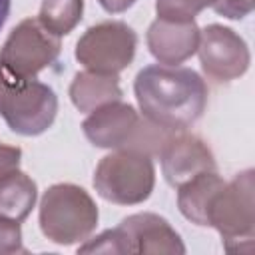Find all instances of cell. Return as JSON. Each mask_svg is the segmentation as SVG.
I'll return each instance as SVG.
<instances>
[{"label": "cell", "instance_id": "obj_1", "mask_svg": "<svg viewBox=\"0 0 255 255\" xmlns=\"http://www.w3.org/2000/svg\"><path fill=\"white\" fill-rule=\"evenodd\" d=\"M133 92L143 118L169 131L195 124L207 106L203 78L181 66H145L135 76Z\"/></svg>", "mask_w": 255, "mask_h": 255}, {"label": "cell", "instance_id": "obj_2", "mask_svg": "<svg viewBox=\"0 0 255 255\" xmlns=\"http://www.w3.org/2000/svg\"><path fill=\"white\" fill-rule=\"evenodd\" d=\"M84 135L96 147L104 149H137L147 155H157L169 129L141 118L131 104L110 102L94 112L82 124Z\"/></svg>", "mask_w": 255, "mask_h": 255}, {"label": "cell", "instance_id": "obj_3", "mask_svg": "<svg viewBox=\"0 0 255 255\" xmlns=\"http://www.w3.org/2000/svg\"><path fill=\"white\" fill-rule=\"evenodd\" d=\"M207 227H215L227 253L255 251V179L253 171L237 173L215 193L207 209Z\"/></svg>", "mask_w": 255, "mask_h": 255}, {"label": "cell", "instance_id": "obj_4", "mask_svg": "<svg viewBox=\"0 0 255 255\" xmlns=\"http://www.w3.org/2000/svg\"><path fill=\"white\" fill-rule=\"evenodd\" d=\"M58 98L36 78H18L0 64V116L14 133L40 135L56 120Z\"/></svg>", "mask_w": 255, "mask_h": 255}, {"label": "cell", "instance_id": "obj_5", "mask_svg": "<svg viewBox=\"0 0 255 255\" xmlns=\"http://www.w3.org/2000/svg\"><path fill=\"white\" fill-rule=\"evenodd\" d=\"M98 225V207L90 193L74 183H56L40 201V229L58 245L86 241Z\"/></svg>", "mask_w": 255, "mask_h": 255}, {"label": "cell", "instance_id": "obj_6", "mask_svg": "<svg viewBox=\"0 0 255 255\" xmlns=\"http://www.w3.org/2000/svg\"><path fill=\"white\" fill-rule=\"evenodd\" d=\"M155 183L151 155L137 149H116L100 159L94 173V187L100 197L116 205L145 201Z\"/></svg>", "mask_w": 255, "mask_h": 255}, {"label": "cell", "instance_id": "obj_7", "mask_svg": "<svg viewBox=\"0 0 255 255\" xmlns=\"http://www.w3.org/2000/svg\"><path fill=\"white\" fill-rule=\"evenodd\" d=\"M137 48L135 32L118 20L90 26L76 44V60L90 72L120 74L126 70Z\"/></svg>", "mask_w": 255, "mask_h": 255}, {"label": "cell", "instance_id": "obj_8", "mask_svg": "<svg viewBox=\"0 0 255 255\" xmlns=\"http://www.w3.org/2000/svg\"><path fill=\"white\" fill-rule=\"evenodd\" d=\"M62 42L38 18L22 20L0 50V64L18 78H36L60 56Z\"/></svg>", "mask_w": 255, "mask_h": 255}, {"label": "cell", "instance_id": "obj_9", "mask_svg": "<svg viewBox=\"0 0 255 255\" xmlns=\"http://www.w3.org/2000/svg\"><path fill=\"white\" fill-rule=\"evenodd\" d=\"M197 54L201 70L215 82H231L241 78L251 62L245 40L221 24H209L199 30Z\"/></svg>", "mask_w": 255, "mask_h": 255}, {"label": "cell", "instance_id": "obj_10", "mask_svg": "<svg viewBox=\"0 0 255 255\" xmlns=\"http://www.w3.org/2000/svg\"><path fill=\"white\" fill-rule=\"evenodd\" d=\"M122 253H155L179 255L185 253L179 233L167 219L155 213H135L120 221L116 227Z\"/></svg>", "mask_w": 255, "mask_h": 255}, {"label": "cell", "instance_id": "obj_11", "mask_svg": "<svg viewBox=\"0 0 255 255\" xmlns=\"http://www.w3.org/2000/svg\"><path fill=\"white\" fill-rule=\"evenodd\" d=\"M157 155L161 161L163 177L171 187L183 185L197 173L217 171L215 157L205 141L183 129L171 131L159 147Z\"/></svg>", "mask_w": 255, "mask_h": 255}, {"label": "cell", "instance_id": "obj_12", "mask_svg": "<svg viewBox=\"0 0 255 255\" xmlns=\"http://www.w3.org/2000/svg\"><path fill=\"white\" fill-rule=\"evenodd\" d=\"M147 48L151 56L165 66H177L197 52L199 28L191 22H173L157 18L147 28Z\"/></svg>", "mask_w": 255, "mask_h": 255}, {"label": "cell", "instance_id": "obj_13", "mask_svg": "<svg viewBox=\"0 0 255 255\" xmlns=\"http://www.w3.org/2000/svg\"><path fill=\"white\" fill-rule=\"evenodd\" d=\"M70 100L80 112H94L96 108L122 100V90L116 74L78 72L70 84Z\"/></svg>", "mask_w": 255, "mask_h": 255}, {"label": "cell", "instance_id": "obj_14", "mask_svg": "<svg viewBox=\"0 0 255 255\" xmlns=\"http://www.w3.org/2000/svg\"><path fill=\"white\" fill-rule=\"evenodd\" d=\"M223 179L217 175V171H203L179 185L177 193V207L185 219H189L195 225L207 227V209L215 193L223 187Z\"/></svg>", "mask_w": 255, "mask_h": 255}, {"label": "cell", "instance_id": "obj_15", "mask_svg": "<svg viewBox=\"0 0 255 255\" xmlns=\"http://www.w3.org/2000/svg\"><path fill=\"white\" fill-rule=\"evenodd\" d=\"M38 197V187L32 177L16 169L14 173L0 179V215L22 223Z\"/></svg>", "mask_w": 255, "mask_h": 255}, {"label": "cell", "instance_id": "obj_16", "mask_svg": "<svg viewBox=\"0 0 255 255\" xmlns=\"http://www.w3.org/2000/svg\"><path fill=\"white\" fill-rule=\"evenodd\" d=\"M84 0H42L38 20L58 38L68 36L82 20Z\"/></svg>", "mask_w": 255, "mask_h": 255}, {"label": "cell", "instance_id": "obj_17", "mask_svg": "<svg viewBox=\"0 0 255 255\" xmlns=\"http://www.w3.org/2000/svg\"><path fill=\"white\" fill-rule=\"evenodd\" d=\"M215 0H155V12L161 20L191 22L201 10L213 6Z\"/></svg>", "mask_w": 255, "mask_h": 255}, {"label": "cell", "instance_id": "obj_18", "mask_svg": "<svg viewBox=\"0 0 255 255\" xmlns=\"http://www.w3.org/2000/svg\"><path fill=\"white\" fill-rule=\"evenodd\" d=\"M22 229L18 221L0 215V255L22 253Z\"/></svg>", "mask_w": 255, "mask_h": 255}, {"label": "cell", "instance_id": "obj_19", "mask_svg": "<svg viewBox=\"0 0 255 255\" xmlns=\"http://www.w3.org/2000/svg\"><path fill=\"white\" fill-rule=\"evenodd\" d=\"M211 8L223 18L241 20L253 12V0H215Z\"/></svg>", "mask_w": 255, "mask_h": 255}, {"label": "cell", "instance_id": "obj_20", "mask_svg": "<svg viewBox=\"0 0 255 255\" xmlns=\"http://www.w3.org/2000/svg\"><path fill=\"white\" fill-rule=\"evenodd\" d=\"M20 159H22V149L20 147L4 145L0 141V179L14 173L20 167Z\"/></svg>", "mask_w": 255, "mask_h": 255}, {"label": "cell", "instance_id": "obj_21", "mask_svg": "<svg viewBox=\"0 0 255 255\" xmlns=\"http://www.w3.org/2000/svg\"><path fill=\"white\" fill-rule=\"evenodd\" d=\"M98 2L110 14H122L135 4V0H98Z\"/></svg>", "mask_w": 255, "mask_h": 255}, {"label": "cell", "instance_id": "obj_22", "mask_svg": "<svg viewBox=\"0 0 255 255\" xmlns=\"http://www.w3.org/2000/svg\"><path fill=\"white\" fill-rule=\"evenodd\" d=\"M8 14H10V0H0V30L8 20Z\"/></svg>", "mask_w": 255, "mask_h": 255}]
</instances>
